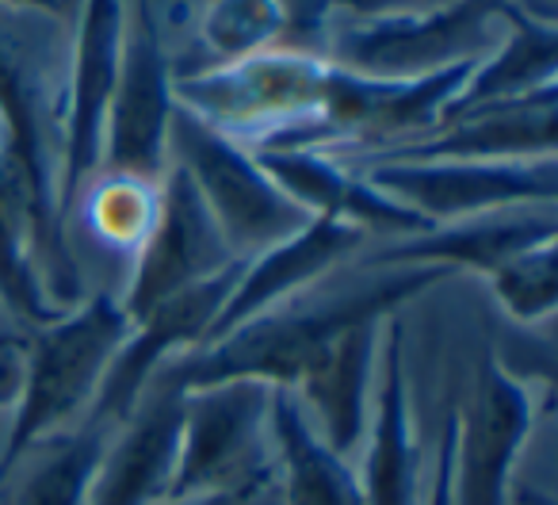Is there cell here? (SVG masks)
I'll return each mask as SVG.
<instances>
[{"mask_svg": "<svg viewBox=\"0 0 558 505\" xmlns=\"http://www.w3.org/2000/svg\"><path fill=\"white\" fill-rule=\"evenodd\" d=\"M448 280V273L425 265H395L383 268L379 280L360 284L344 296H326L303 303V296L283 306L248 318L230 337L207 345L199 352L165 364L180 387H203V383L222 380H253L264 387L291 390L303 372L352 326L372 318H390L402 311V303H413L428 288Z\"/></svg>", "mask_w": 558, "mask_h": 505, "instance_id": "1", "label": "cell"}, {"mask_svg": "<svg viewBox=\"0 0 558 505\" xmlns=\"http://www.w3.org/2000/svg\"><path fill=\"white\" fill-rule=\"evenodd\" d=\"M333 62L322 50L271 47L177 77V108L248 149H326Z\"/></svg>", "mask_w": 558, "mask_h": 505, "instance_id": "2", "label": "cell"}, {"mask_svg": "<svg viewBox=\"0 0 558 505\" xmlns=\"http://www.w3.org/2000/svg\"><path fill=\"white\" fill-rule=\"evenodd\" d=\"M126 334L131 318L108 291L85 299L47 326H35V337L24 345V380L0 448V479L16 471L35 444L54 441L65 425L85 421Z\"/></svg>", "mask_w": 558, "mask_h": 505, "instance_id": "3", "label": "cell"}, {"mask_svg": "<svg viewBox=\"0 0 558 505\" xmlns=\"http://www.w3.org/2000/svg\"><path fill=\"white\" fill-rule=\"evenodd\" d=\"M62 20L47 12L0 9V142L24 172L39 218L62 238V134L70 47L58 39Z\"/></svg>", "mask_w": 558, "mask_h": 505, "instance_id": "4", "label": "cell"}, {"mask_svg": "<svg viewBox=\"0 0 558 505\" xmlns=\"http://www.w3.org/2000/svg\"><path fill=\"white\" fill-rule=\"evenodd\" d=\"M271 387L253 380H222L184 387L180 452L172 502L180 497L256 494L276 471L271 456Z\"/></svg>", "mask_w": 558, "mask_h": 505, "instance_id": "5", "label": "cell"}, {"mask_svg": "<svg viewBox=\"0 0 558 505\" xmlns=\"http://www.w3.org/2000/svg\"><path fill=\"white\" fill-rule=\"evenodd\" d=\"M169 157H177L172 165L187 172L203 207L215 218L218 233L238 261L256 257L260 249L291 238L311 223V215L295 207L260 169L253 149L226 139L203 119L187 116L184 108H177V119H172Z\"/></svg>", "mask_w": 558, "mask_h": 505, "instance_id": "6", "label": "cell"}, {"mask_svg": "<svg viewBox=\"0 0 558 505\" xmlns=\"http://www.w3.org/2000/svg\"><path fill=\"white\" fill-rule=\"evenodd\" d=\"M367 180L428 226L466 223L512 207H555L558 157H387L367 161Z\"/></svg>", "mask_w": 558, "mask_h": 505, "instance_id": "7", "label": "cell"}, {"mask_svg": "<svg viewBox=\"0 0 558 505\" xmlns=\"http://www.w3.org/2000/svg\"><path fill=\"white\" fill-rule=\"evenodd\" d=\"M512 0H456L421 16L352 20L333 35L329 62L364 77H428L463 62H482L505 32Z\"/></svg>", "mask_w": 558, "mask_h": 505, "instance_id": "8", "label": "cell"}, {"mask_svg": "<svg viewBox=\"0 0 558 505\" xmlns=\"http://www.w3.org/2000/svg\"><path fill=\"white\" fill-rule=\"evenodd\" d=\"M177 77L161 47V32L146 0L126 16L123 65L104 123V149L96 172H131L161 180L169 169V134L177 119Z\"/></svg>", "mask_w": 558, "mask_h": 505, "instance_id": "9", "label": "cell"}, {"mask_svg": "<svg viewBox=\"0 0 558 505\" xmlns=\"http://www.w3.org/2000/svg\"><path fill=\"white\" fill-rule=\"evenodd\" d=\"M241 265L222 268V273L207 276V280L192 284L180 296L157 303L154 311H146L142 318L131 322V334H126L123 349L116 352L108 375H104L100 390L93 398V410L85 413L81 425H96L116 433L131 410L138 406L142 390L154 383V375L165 364L187 357V352H199L207 345L210 329H215L218 314H222L226 299H230L233 284L241 276Z\"/></svg>", "mask_w": 558, "mask_h": 505, "instance_id": "10", "label": "cell"}, {"mask_svg": "<svg viewBox=\"0 0 558 505\" xmlns=\"http://www.w3.org/2000/svg\"><path fill=\"white\" fill-rule=\"evenodd\" d=\"M73 16L77 27H73L70 70H65V134L62 177H58L62 223L70 218L81 188L100 169L104 123H108L119 65H123L126 0H81Z\"/></svg>", "mask_w": 558, "mask_h": 505, "instance_id": "11", "label": "cell"}, {"mask_svg": "<svg viewBox=\"0 0 558 505\" xmlns=\"http://www.w3.org/2000/svg\"><path fill=\"white\" fill-rule=\"evenodd\" d=\"M456 505H509L512 471L539 421V395L501 360L486 357L471 398L463 410L456 406Z\"/></svg>", "mask_w": 558, "mask_h": 505, "instance_id": "12", "label": "cell"}, {"mask_svg": "<svg viewBox=\"0 0 558 505\" xmlns=\"http://www.w3.org/2000/svg\"><path fill=\"white\" fill-rule=\"evenodd\" d=\"M230 265H238V257L222 241L199 192L180 165H169L161 177V211H157L146 245L134 253L131 280H126L119 303H123L126 318L134 322L146 311H154L157 303L180 296L184 288Z\"/></svg>", "mask_w": 558, "mask_h": 505, "instance_id": "13", "label": "cell"}, {"mask_svg": "<svg viewBox=\"0 0 558 505\" xmlns=\"http://www.w3.org/2000/svg\"><path fill=\"white\" fill-rule=\"evenodd\" d=\"M81 284L70 249L43 226L24 172L0 142V299L32 326L77 306Z\"/></svg>", "mask_w": 558, "mask_h": 505, "instance_id": "14", "label": "cell"}, {"mask_svg": "<svg viewBox=\"0 0 558 505\" xmlns=\"http://www.w3.org/2000/svg\"><path fill=\"white\" fill-rule=\"evenodd\" d=\"M180 410L184 387L169 368L142 390L131 418L108 436L96 467L88 505H165L172 502L180 452Z\"/></svg>", "mask_w": 558, "mask_h": 505, "instance_id": "15", "label": "cell"}, {"mask_svg": "<svg viewBox=\"0 0 558 505\" xmlns=\"http://www.w3.org/2000/svg\"><path fill=\"white\" fill-rule=\"evenodd\" d=\"M364 241H367V233L360 230V226L318 215V218H311L303 230L291 233V238L260 249L256 257H248L245 265H241V276H238V284H233L230 299H226L222 314H218L215 329H210L207 345L230 337L233 329L245 326L256 314L299 299L306 288L326 280L337 265H344ZM207 345H203V349H207Z\"/></svg>", "mask_w": 558, "mask_h": 505, "instance_id": "16", "label": "cell"}, {"mask_svg": "<svg viewBox=\"0 0 558 505\" xmlns=\"http://www.w3.org/2000/svg\"><path fill=\"white\" fill-rule=\"evenodd\" d=\"M260 169L276 180V188L288 195L295 207H303L311 218H341L360 226L364 233H390V238H410L425 233L433 226L387 192L372 184L367 177L352 172L329 149H253Z\"/></svg>", "mask_w": 558, "mask_h": 505, "instance_id": "17", "label": "cell"}, {"mask_svg": "<svg viewBox=\"0 0 558 505\" xmlns=\"http://www.w3.org/2000/svg\"><path fill=\"white\" fill-rule=\"evenodd\" d=\"M360 486L367 505H421V448L413 433L410 383H405V329L390 314L379 334V380L364 429Z\"/></svg>", "mask_w": 558, "mask_h": 505, "instance_id": "18", "label": "cell"}, {"mask_svg": "<svg viewBox=\"0 0 558 505\" xmlns=\"http://www.w3.org/2000/svg\"><path fill=\"white\" fill-rule=\"evenodd\" d=\"M550 238H558L555 207H512L497 211V215L466 218V223L433 226V230L410 233V238H390V245L375 253L372 265H425L448 276L474 273L489 280L520 249H532Z\"/></svg>", "mask_w": 558, "mask_h": 505, "instance_id": "19", "label": "cell"}, {"mask_svg": "<svg viewBox=\"0 0 558 505\" xmlns=\"http://www.w3.org/2000/svg\"><path fill=\"white\" fill-rule=\"evenodd\" d=\"M387 318H372L341 334L291 387L314 433L341 456H352L364 441L372 418L375 364H379V334Z\"/></svg>", "mask_w": 558, "mask_h": 505, "instance_id": "20", "label": "cell"}, {"mask_svg": "<svg viewBox=\"0 0 558 505\" xmlns=\"http://www.w3.org/2000/svg\"><path fill=\"white\" fill-rule=\"evenodd\" d=\"M558 85L539 88L520 100L489 104L463 116L444 119L425 139H413L372 161L387 157H478V161H501V157H547L555 154L558 139Z\"/></svg>", "mask_w": 558, "mask_h": 505, "instance_id": "21", "label": "cell"}, {"mask_svg": "<svg viewBox=\"0 0 558 505\" xmlns=\"http://www.w3.org/2000/svg\"><path fill=\"white\" fill-rule=\"evenodd\" d=\"M268 429L283 505H367L356 467L314 433L291 390L271 387Z\"/></svg>", "mask_w": 558, "mask_h": 505, "instance_id": "22", "label": "cell"}, {"mask_svg": "<svg viewBox=\"0 0 558 505\" xmlns=\"http://www.w3.org/2000/svg\"><path fill=\"white\" fill-rule=\"evenodd\" d=\"M558 85V27L555 20H539L509 4L505 12V32L497 47L471 70L466 85L444 111V119L463 116L489 104L520 100L539 88ZM440 119V123H444Z\"/></svg>", "mask_w": 558, "mask_h": 505, "instance_id": "23", "label": "cell"}, {"mask_svg": "<svg viewBox=\"0 0 558 505\" xmlns=\"http://www.w3.org/2000/svg\"><path fill=\"white\" fill-rule=\"evenodd\" d=\"M88 233L111 253L134 257L146 245L161 211V180L131 177V172H96L77 195ZM73 203V207H77Z\"/></svg>", "mask_w": 558, "mask_h": 505, "instance_id": "24", "label": "cell"}, {"mask_svg": "<svg viewBox=\"0 0 558 505\" xmlns=\"http://www.w3.org/2000/svg\"><path fill=\"white\" fill-rule=\"evenodd\" d=\"M108 436V429L77 425L73 433L47 441V456L27 467L9 505H88Z\"/></svg>", "mask_w": 558, "mask_h": 505, "instance_id": "25", "label": "cell"}, {"mask_svg": "<svg viewBox=\"0 0 558 505\" xmlns=\"http://www.w3.org/2000/svg\"><path fill=\"white\" fill-rule=\"evenodd\" d=\"M199 32L215 65L288 47V0H210Z\"/></svg>", "mask_w": 558, "mask_h": 505, "instance_id": "26", "label": "cell"}, {"mask_svg": "<svg viewBox=\"0 0 558 505\" xmlns=\"http://www.w3.org/2000/svg\"><path fill=\"white\" fill-rule=\"evenodd\" d=\"M555 241H539L532 249H520L517 257H509L494 276H489V291H494L497 306L509 318L535 326L555 314L558 303V273H555Z\"/></svg>", "mask_w": 558, "mask_h": 505, "instance_id": "27", "label": "cell"}, {"mask_svg": "<svg viewBox=\"0 0 558 505\" xmlns=\"http://www.w3.org/2000/svg\"><path fill=\"white\" fill-rule=\"evenodd\" d=\"M456 433H459V413L456 406L448 410L440 429V444H436V467H433V482H428L421 505H456L451 497V474H456Z\"/></svg>", "mask_w": 558, "mask_h": 505, "instance_id": "28", "label": "cell"}, {"mask_svg": "<svg viewBox=\"0 0 558 505\" xmlns=\"http://www.w3.org/2000/svg\"><path fill=\"white\" fill-rule=\"evenodd\" d=\"M456 0H333V9L352 12V20H383V16H421V12L448 9Z\"/></svg>", "mask_w": 558, "mask_h": 505, "instance_id": "29", "label": "cell"}, {"mask_svg": "<svg viewBox=\"0 0 558 505\" xmlns=\"http://www.w3.org/2000/svg\"><path fill=\"white\" fill-rule=\"evenodd\" d=\"M0 9H24V12H47V16H58L65 20L70 12H65L62 0H0Z\"/></svg>", "mask_w": 558, "mask_h": 505, "instance_id": "30", "label": "cell"}, {"mask_svg": "<svg viewBox=\"0 0 558 505\" xmlns=\"http://www.w3.org/2000/svg\"><path fill=\"white\" fill-rule=\"evenodd\" d=\"M165 505H233V497H222V494H215V497H180V502H165Z\"/></svg>", "mask_w": 558, "mask_h": 505, "instance_id": "31", "label": "cell"}, {"mask_svg": "<svg viewBox=\"0 0 558 505\" xmlns=\"http://www.w3.org/2000/svg\"><path fill=\"white\" fill-rule=\"evenodd\" d=\"M62 4H65V12H70V16H73V12H77L81 0H62Z\"/></svg>", "mask_w": 558, "mask_h": 505, "instance_id": "32", "label": "cell"}]
</instances>
